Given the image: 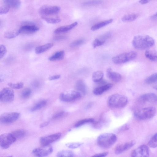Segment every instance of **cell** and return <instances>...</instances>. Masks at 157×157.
<instances>
[{
    "instance_id": "cell-3",
    "label": "cell",
    "mask_w": 157,
    "mask_h": 157,
    "mask_svg": "<svg viewBox=\"0 0 157 157\" xmlns=\"http://www.w3.org/2000/svg\"><path fill=\"white\" fill-rule=\"evenodd\" d=\"M117 140L116 135L113 133H105L99 135L97 139L98 145L102 148H108L115 144Z\"/></svg>"
},
{
    "instance_id": "cell-1",
    "label": "cell",
    "mask_w": 157,
    "mask_h": 157,
    "mask_svg": "<svg viewBox=\"0 0 157 157\" xmlns=\"http://www.w3.org/2000/svg\"><path fill=\"white\" fill-rule=\"evenodd\" d=\"M154 39L147 35H137L132 40V45L136 49L143 50L149 48L155 44Z\"/></svg>"
},
{
    "instance_id": "cell-11",
    "label": "cell",
    "mask_w": 157,
    "mask_h": 157,
    "mask_svg": "<svg viewBox=\"0 0 157 157\" xmlns=\"http://www.w3.org/2000/svg\"><path fill=\"white\" fill-rule=\"evenodd\" d=\"M61 135V133L59 132L42 137L40 139V144L43 147L48 146L59 139Z\"/></svg>"
},
{
    "instance_id": "cell-27",
    "label": "cell",
    "mask_w": 157,
    "mask_h": 157,
    "mask_svg": "<svg viewBox=\"0 0 157 157\" xmlns=\"http://www.w3.org/2000/svg\"><path fill=\"white\" fill-rule=\"evenodd\" d=\"M104 76L103 72L98 71L94 72L92 75V79L95 82H100Z\"/></svg>"
},
{
    "instance_id": "cell-31",
    "label": "cell",
    "mask_w": 157,
    "mask_h": 157,
    "mask_svg": "<svg viewBox=\"0 0 157 157\" xmlns=\"http://www.w3.org/2000/svg\"><path fill=\"white\" fill-rule=\"evenodd\" d=\"M41 18L50 24H56L60 22L61 19L58 17H51L42 16Z\"/></svg>"
},
{
    "instance_id": "cell-5",
    "label": "cell",
    "mask_w": 157,
    "mask_h": 157,
    "mask_svg": "<svg viewBox=\"0 0 157 157\" xmlns=\"http://www.w3.org/2000/svg\"><path fill=\"white\" fill-rule=\"evenodd\" d=\"M137 56L136 52L133 51L123 53L113 57V62L116 64H121L135 59Z\"/></svg>"
},
{
    "instance_id": "cell-33",
    "label": "cell",
    "mask_w": 157,
    "mask_h": 157,
    "mask_svg": "<svg viewBox=\"0 0 157 157\" xmlns=\"http://www.w3.org/2000/svg\"><path fill=\"white\" fill-rule=\"evenodd\" d=\"M102 2L101 0H90L83 2L82 5L83 6H89L99 4Z\"/></svg>"
},
{
    "instance_id": "cell-52",
    "label": "cell",
    "mask_w": 157,
    "mask_h": 157,
    "mask_svg": "<svg viewBox=\"0 0 157 157\" xmlns=\"http://www.w3.org/2000/svg\"><path fill=\"white\" fill-rule=\"evenodd\" d=\"M153 87L154 89L157 90V85L154 86Z\"/></svg>"
},
{
    "instance_id": "cell-26",
    "label": "cell",
    "mask_w": 157,
    "mask_h": 157,
    "mask_svg": "<svg viewBox=\"0 0 157 157\" xmlns=\"http://www.w3.org/2000/svg\"><path fill=\"white\" fill-rule=\"evenodd\" d=\"M76 87L77 89L83 94H85L86 92V86L82 80H78L76 82Z\"/></svg>"
},
{
    "instance_id": "cell-42",
    "label": "cell",
    "mask_w": 157,
    "mask_h": 157,
    "mask_svg": "<svg viewBox=\"0 0 157 157\" xmlns=\"http://www.w3.org/2000/svg\"><path fill=\"white\" fill-rule=\"evenodd\" d=\"M10 8L8 6L4 4L0 8V14H4L7 13L9 11Z\"/></svg>"
},
{
    "instance_id": "cell-45",
    "label": "cell",
    "mask_w": 157,
    "mask_h": 157,
    "mask_svg": "<svg viewBox=\"0 0 157 157\" xmlns=\"http://www.w3.org/2000/svg\"><path fill=\"white\" fill-rule=\"evenodd\" d=\"M111 35V34L110 32L107 33L101 36L99 39H101V40L105 41V40L110 37Z\"/></svg>"
},
{
    "instance_id": "cell-24",
    "label": "cell",
    "mask_w": 157,
    "mask_h": 157,
    "mask_svg": "<svg viewBox=\"0 0 157 157\" xmlns=\"http://www.w3.org/2000/svg\"><path fill=\"white\" fill-rule=\"evenodd\" d=\"M145 56L149 59L153 61H157V51L147 50L145 52Z\"/></svg>"
},
{
    "instance_id": "cell-51",
    "label": "cell",
    "mask_w": 157,
    "mask_h": 157,
    "mask_svg": "<svg viewBox=\"0 0 157 157\" xmlns=\"http://www.w3.org/2000/svg\"><path fill=\"white\" fill-rule=\"evenodd\" d=\"M151 19L153 20H157V12L151 16Z\"/></svg>"
},
{
    "instance_id": "cell-14",
    "label": "cell",
    "mask_w": 157,
    "mask_h": 157,
    "mask_svg": "<svg viewBox=\"0 0 157 157\" xmlns=\"http://www.w3.org/2000/svg\"><path fill=\"white\" fill-rule=\"evenodd\" d=\"M134 140H131L117 146L115 149V152L116 155H119L128 150L135 144Z\"/></svg>"
},
{
    "instance_id": "cell-41",
    "label": "cell",
    "mask_w": 157,
    "mask_h": 157,
    "mask_svg": "<svg viewBox=\"0 0 157 157\" xmlns=\"http://www.w3.org/2000/svg\"><path fill=\"white\" fill-rule=\"evenodd\" d=\"M105 41H103L100 40L99 39L96 38L93 42L92 45L94 48L103 45L105 42Z\"/></svg>"
},
{
    "instance_id": "cell-8",
    "label": "cell",
    "mask_w": 157,
    "mask_h": 157,
    "mask_svg": "<svg viewBox=\"0 0 157 157\" xmlns=\"http://www.w3.org/2000/svg\"><path fill=\"white\" fill-rule=\"evenodd\" d=\"M14 97V91L11 88H4L0 92V100L2 102H10L13 100Z\"/></svg>"
},
{
    "instance_id": "cell-25",
    "label": "cell",
    "mask_w": 157,
    "mask_h": 157,
    "mask_svg": "<svg viewBox=\"0 0 157 157\" xmlns=\"http://www.w3.org/2000/svg\"><path fill=\"white\" fill-rule=\"evenodd\" d=\"M20 33L19 29L10 30L6 32L4 34L5 37L11 39L15 37Z\"/></svg>"
},
{
    "instance_id": "cell-22",
    "label": "cell",
    "mask_w": 157,
    "mask_h": 157,
    "mask_svg": "<svg viewBox=\"0 0 157 157\" xmlns=\"http://www.w3.org/2000/svg\"><path fill=\"white\" fill-rule=\"evenodd\" d=\"M113 19H110L108 20L99 22L93 26L91 27V29L93 31L97 30L113 22Z\"/></svg>"
},
{
    "instance_id": "cell-17",
    "label": "cell",
    "mask_w": 157,
    "mask_h": 157,
    "mask_svg": "<svg viewBox=\"0 0 157 157\" xmlns=\"http://www.w3.org/2000/svg\"><path fill=\"white\" fill-rule=\"evenodd\" d=\"M106 75L111 81L116 82H119L121 79L122 76L119 73L113 71L111 68H108L106 71Z\"/></svg>"
},
{
    "instance_id": "cell-37",
    "label": "cell",
    "mask_w": 157,
    "mask_h": 157,
    "mask_svg": "<svg viewBox=\"0 0 157 157\" xmlns=\"http://www.w3.org/2000/svg\"><path fill=\"white\" fill-rule=\"evenodd\" d=\"M31 93V90L30 88H25L22 90L21 94V96L22 98L26 99L30 96Z\"/></svg>"
},
{
    "instance_id": "cell-10",
    "label": "cell",
    "mask_w": 157,
    "mask_h": 157,
    "mask_svg": "<svg viewBox=\"0 0 157 157\" xmlns=\"http://www.w3.org/2000/svg\"><path fill=\"white\" fill-rule=\"evenodd\" d=\"M20 116V114L17 112L5 113L0 116V122L4 124L12 123L16 121Z\"/></svg>"
},
{
    "instance_id": "cell-32",
    "label": "cell",
    "mask_w": 157,
    "mask_h": 157,
    "mask_svg": "<svg viewBox=\"0 0 157 157\" xmlns=\"http://www.w3.org/2000/svg\"><path fill=\"white\" fill-rule=\"evenodd\" d=\"M17 140L23 137L25 134V131L22 129L15 130L11 133Z\"/></svg>"
},
{
    "instance_id": "cell-15",
    "label": "cell",
    "mask_w": 157,
    "mask_h": 157,
    "mask_svg": "<svg viewBox=\"0 0 157 157\" xmlns=\"http://www.w3.org/2000/svg\"><path fill=\"white\" fill-rule=\"evenodd\" d=\"M39 30V28L32 23H28L21 26L19 29L20 33H31L36 32Z\"/></svg>"
},
{
    "instance_id": "cell-2",
    "label": "cell",
    "mask_w": 157,
    "mask_h": 157,
    "mask_svg": "<svg viewBox=\"0 0 157 157\" xmlns=\"http://www.w3.org/2000/svg\"><path fill=\"white\" fill-rule=\"evenodd\" d=\"M128 99L125 96L115 94L110 96L107 101L109 107L114 108H121L124 107L127 104Z\"/></svg>"
},
{
    "instance_id": "cell-9",
    "label": "cell",
    "mask_w": 157,
    "mask_h": 157,
    "mask_svg": "<svg viewBox=\"0 0 157 157\" xmlns=\"http://www.w3.org/2000/svg\"><path fill=\"white\" fill-rule=\"evenodd\" d=\"M60 10V7L57 6L44 5L40 8L39 12L42 16H46L56 14Z\"/></svg>"
},
{
    "instance_id": "cell-4",
    "label": "cell",
    "mask_w": 157,
    "mask_h": 157,
    "mask_svg": "<svg viewBox=\"0 0 157 157\" xmlns=\"http://www.w3.org/2000/svg\"><path fill=\"white\" fill-rule=\"evenodd\" d=\"M156 109L153 107H148L136 110L134 113L135 116L138 119L145 120L153 117L156 113Z\"/></svg>"
},
{
    "instance_id": "cell-23",
    "label": "cell",
    "mask_w": 157,
    "mask_h": 157,
    "mask_svg": "<svg viewBox=\"0 0 157 157\" xmlns=\"http://www.w3.org/2000/svg\"><path fill=\"white\" fill-rule=\"evenodd\" d=\"M64 51L57 52L49 58V60L54 61L62 60L64 58Z\"/></svg>"
},
{
    "instance_id": "cell-28",
    "label": "cell",
    "mask_w": 157,
    "mask_h": 157,
    "mask_svg": "<svg viewBox=\"0 0 157 157\" xmlns=\"http://www.w3.org/2000/svg\"><path fill=\"white\" fill-rule=\"evenodd\" d=\"M138 17L137 14L132 13L124 16L122 17L121 20L124 22H130L135 20Z\"/></svg>"
},
{
    "instance_id": "cell-34",
    "label": "cell",
    "mask_w": 157,
    "mask_h": 157,
    "mask_svg": "<svg viewBox=\"0 0 157 157\" xmlns=\"http://www.w3.org/2000/svg\"><path fill=\"white\" fill-rule=\"evenodd\" d=\"M147 84H151L157 82V73H154L148 77L145 81Z\"/></svg>"
},
{
    "instance_id": "cell-6",
    "label": "cell",
    "mask_w": 157,
    "mask_h": 157,
    "mask_svg": "<svg viewBox=\"0 0 157 157\" xmlns=\"http://www.w3.org/2000/svg\"><path fill=\"white\" fill-rule=\"evenodd\" d=\"M81 97V94L79 91L71 90L61 93L59 98L63 102H69L79 99Z\"/></svg>"
},
{
    "instance_id": "cell-48",
    "label": "cell",
    "mask_w": 157,
    "mask_h": 157,
    "mask_svg": "<svg viewBox=\"0 0 157 157\" xmlns=\"http://www.w3.org/2000/svg\"><path fill=\"white\" fill-rule=\"evenodd\" d=\"M129 128V126L128 124H125L121 127L120 130H128Z\"/></svg>"
},
{
    "instance_id": "cell-18",
    "label": "cell",
    "mask_w": 157,
    "mask_h": 157,
    "mask_svg": "<svg viewBox=\"0 0 157 157\" xmlns=\"http://www.w3.org/2000/svg\"><path fill=\"white\" fill-rule=\"evenodd\" d=\"M77 24L78 22H75L68 25L61 26L56 29L54 33L58 34L67 32L74 28Z\"/></svg>"
},
{
    "instance_id": "cell-35",
    "label": "cell",
    "mask_w": 157,
    "mask_h": 157,
    "mask_svg": "<svg viewBox=\"0 0 157 157\" xmlns=\"http://www.w3.org/2000/svg\"><path fill=\"white\" fill-rule=\"evenodd\" d=\"M148 145L152 148L157 147V133L150 139L148 142Z\"/></svg>"
},
{
    "instance_id": "cell-40",
    "label": "cell",
    "mask_w": 157,
    "mask_h": 157,
    "mask_svg": "<svg viewBox=\"0 0 157 157\" xmlns=\"http://www.w3.org/2000/svg\"><path fill=\"white\" fill-rule=\"evenodd\" d=\"M84 42V40L83 39H78L72 42L70 46L72 47H76L82 45Z\"/></svg>"
},
{
    "instance_id": "cell-7",
    "label": "cell",
    "mask_w": 157,
    "mask_h": 157,
    "mask_svg": "<svg viewBox=\"0 0 157 157\" xmlns=\"http://www.w3.org/2000/svg\"><path fill=\"white\" fill-rule=\"evenodd\" d=\"M16 140L11 133L2 134L0 136L1 147L3 149H7Z\"/></svg>"
},
{
    "instance_id": "cell-12",
    "label": "cell",
    "mask_w": 157,
    "mask_h": 157,
    "mask_svg": "<svg viewBox=\"0 0 157 157\" xmlns=\"http://www.w3.org/2000/svg\"><path fill=\"white\" fill-rule=\"evenodd\" d=\"M133 157H146L149 156V149L145 145H143L134 150L131 154Z\"/></svg>"
},
{
    "instance_id": "cell-43",
    "label": "cell",
    "mask_w": 157,
    "mask_h": 157,
    "mask_svg": "<svg viewBox=\"0 0 157 157\" xmlns=\"http://www.w3.org/2000/svg\"><path fill=\"white\" fill-rule=\"evenodd\" d=\"M66 115V113L65 112L63 111H60L54 115L52 117V119H58L64 117Z\"/></svg>"
},
{
    "instance_id": "cell-29",
    "label": "cell",
    "mask_w": 157,
    "mask_h": 157,
    "mask_svg": "<svg viewBox=\"0 0 157 157\" xmlns=\"http://www.w3.org/2000/svg\"><path fill=\"white\" fill-rule=\"evenodd\" d=\"M47 101L45 100H42L37 103L31 109V112H34L42 108L47 104Z\"/></svg>"
},
{
    "instance_id": "cell-21",
    "label": "cell",
    "mask_w": 157,
    "mask_h": 157,
    "mask_svg": "<svg viewBox=\"0 0 157 157\" xmlns=\"http://www.w3.org/2000/svg\"><path fill=\"white\" fill-rule=\"evenodd\" d=\"M53 45V43H49L39 46L35 49V53L37 54H39L44 52L51 48Z\"/></svg>"
},
{
    "instance_id": "cell-30",
    "label": "cell",
    "mask_w": 157,
    "mask_h": 157,
    "mask_svg": "<svg viewBox=\"0 0 157 157\" xmlns=\"http://www.w3.org/2000/svg\"><path fill=\"white\" fill-rule=\"evenodd\" d=\"M74 156V152L70 150H63L59 151L57 154V157H73Z\"/></svg>"
},
{
    "instance_id": "cell-16",
    "label": "cell",
    "mask_w": 157,
    "mask_h": 157,
    "mask_svg": "<svg viewBox=\"0 0 157 157\" xmlns=\"http://www.w3.org/2000/svg\"><path fill=\"white\" fill-rule=\"evenodd\" d=\"M140 99L143 102H155L157 101V95L153 93H146L141 96Z\"/></svg>"
},
{
    "instance_id": "cell-49",
    "label": "cell",
    "mask_w": 157,
    "mask_h": 157,
    "mask_svg": "<svg viewBox=\"0 0 157 157\" xmlns=\"http://www.w3.org/2000/svg\"><path fill=\"white\" fill-rule=\"evenodd\" d=\"M151 0H140L139 2L141 4H146L149 2Z\"/></svg>"
},
{
    "instance_id": "cell-13",
    "label": "cell",
    "mask_w": 157,
    "mask_h": 157,
    "mask_svg": "<svg viewBox=\"0 0 157 157\" xmlns=\"http://www.w3.org/2000/svg\"><path fill=\"white\" fill-rule=\"evenodd\" d=\"M44 147L36 148L32 151L33 154L36 156L43 157L48 155L53 151V148L50 146H43Z\"/></svg>"
},
{
    "instance_id": "cell-19",
    "label": "cell",
    "mask_w": 157,
    "mask_h": 157,
    "mask_svg": "<svg viewBox=\"0 0 157 157\" xmlns=\"http://www.w3.org/2000/svg\"><path fill=\"white\" fill-rule=\"evenodd\" d=\"M113 85L111 83H108L95 88L93 90L94 94L97 95H100L104 92L110 89Z\"/></svg>"
},
{
    "instance_id": "cell-44",
    "label": "cell",
    "mask_w": 157,
    "mask_h": 157,
    "mask_svg": "<svg viewBox=\"0 0 157 157\" xmlns=\"http://www.w3.org/2000/svg\"><path fill=\"white\" fill-rule=\"evenodd\" d=\"M0 59L2 58L6 54L7 50L4 44H1L0 46Z\"/></svg>"
},
{
    "instance_id": "cell-38",
    "label": "cell",
    "mask_w": 157,
    "mask_h": 157,
    "mask_svg": "<svg viewBox=\"0 0 157 157\" xmlns=\"http://www.w3.org/2000/svg\"><path fill=\"white\" fill-rule=\"evenodd\" d=\"M8 85L11 88L18 89L23 87L24 83L22 82H20L16 83L9 82L8 83Z\"/></svg>"
},
{
    "instance_id": "cell-20",
    "label": "cell",
    "mask_w": 157,
    "mask_h": 157,
    "mask_svg": "<svg viewBox=\"0 0 157 157\" xmlns=\"http://www.w3.org/2000/svg\"><path fill=\"white\" fill-rule=\"evenodd\" d=\"M3 2L4 4L14 9L19 8L21 4L20 0H3Z\"/></svg>"
},
{
    "instance_id": "cell-47",
    "label": "cell",
    "mask_w": 157,
    "mask_h": 157,
    "mask_svg": "<svg viewBox=\"0 0 157 157\" xmlns=\"http://www.w3.org/2000/svg\"><path fill=\"white\" fill-rule=\"evenodd\" d=\"M60 75H56L49 77L48 79L50 80H53L58 79L60 78Z\"/></svg>"
},
{
    "instance_id": "cell-50",
    "label": "cell",
    "mask_w": 157,
    "mask_h": 157,
    "mask_svg": "<svg viewBox=\"0 0 157 157\" xmlns=\"http://www.w3.org/2000/svg\"><path fill=\"white\" fill-rule=\"evenodd\" d=\"M49 122L48 121L45 122H44L42 123L40 125V128H43L45 126H46L48 125L49 124Z\"/></svg>"
},
{
    "instance_id": "cell-46",
    "label": "cell",
    "mask_w": 157,
    "mask_h": 157,
    "mask_svg": "<svg viewBox=\"0 0 157 157\" xmlns=\"http://www.w3.org/2000/svg\"><path fill=\"white\" fill-rule=\"evenodd\" d=\"M108 154V152H105L102 153H101L97 154L94 155L93 156L94 157H103L106 156Z\"/></svg>"
},
{
    "instance_id": "cell-36",
    "label": "cell",
    "mask_w": 157,
    "mask_h": 157,
    "mask_svg": "<svg viewBox=\"0 0 157 157\" xmlns=\"http://www.w3.org/2000/svg\"><path fill=\"white\" fill-rule=\"evenodd\" d=\"M94 120L92 118H87L81 120L77 122L75 125V127H80L87 123L93 122Z\"/></svg>"
},
{
    "instance_id": "cell-39",
    "label": "cell",
    "mask_w": 157,
    "mask_h": 157,
    "mask_svg": "<svg viewBox=\"0 0 157 157\" xmlns=\"http://www.w3.org/2000/svg\"><path fill=\"white\" fill-rule=\"evenodd\" d=\"M82 144V143L80 142L69 143L66 144V146L69 148L75 149L80 146Z\"/></svg>"
}]
</instances>
